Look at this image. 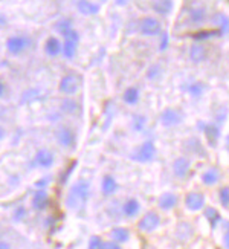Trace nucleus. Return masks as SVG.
<instances>
[{
	"label": "nucleus",
	"instance_id": "obj_1",
	"mask_svg": "<svg viewBox=\"0 0 229 249\" xmlns=\"http://www.w3.org/2000/svg\"><path fill=\"white\" fill-rule=\"evenodd\" d=\"M91 197V182L86 179H76L71 185L66 194V208L72 213H79L84 210Z\"/></svg>",
	"mask_w": 229,
	"mask_h": 249
},
{
	"label": "nucleus",
	"instance_id": "obj_2",
	"mask_svg": "<svg viewBox=\"0 0 229 249\" xmlns=\"http://www.w3.org/2000/svg\"><path fill=\"white\" fill-rule=\"evenodd\" d=\"M156 155H157V150H156V145L153 144V141H145L132 152L130 159L139 164H148V162L154 161Z\"/></svg>",
	"mask_w": 229,
	"mask_h": 249
},
{
	"label": "nucleus",
	"instance_id": "obj_3",
	"mask_svg": "<svg viewBox=\"0 0 229 249\" xmlns=\"http://www.w3.org/2000/svg\"><path fill=\"white\" fill-rule=\"evenodd\" d=\"M161 223H162L161 214H159L157 211L150 210V211H147V213L142 214V217L137 220L136 226H137V230L141 231V233L152 234V233H154L157 230L159 226H161Z\"/></svg>",
	"mask_w": 229,
	"mask_h": 249
},
{
	"label": "nucleus",
	"instance_id": "obj_4",
	"mask_svg": "<svg viewBox=\"0 0 229 249\" xmlns=\"http://www.w3.org/2000/svg\"><path fill=\"white\" fill-rule=\"evenodd\" d=\"M54 138H55V142L61 147V148H72L76 142V133L74 132L72 127H69L66 124H60L55 132H54Z\"/></svg>",
	"mask_w": 229,
	"mask_h": 249
},
{
	"label": "nucleus",
	"instance_id": "obj_5",
	"mask_svg": "<svg viewBox=\"0 0 229 249\" xmlns=\"http://www.w3.org/2000/svg\"><path fill=\"white\" fill-rule=\"evenodd\" d=\"M79 87H81V77L76 74H67L60 79V83H58L60 93H63L66 96L75 95L79 91Z\"/></svg>",
	"mask_w": 229,
	"mask_h": 249
},
{
	"label": "nucleus",
	"instance_id": "obj_6",
	"mask_svg": "<svg viewBox=\"0 0 229 249\" xmlns=\"http://www.w3.org/2000/svg\"><path fill=\"white\" fill-rule=\"evenodd\" d=\"M63 40V49H61V54L64 58L67 60H72L76 54V49H78V43H79V34L75 28H72L71 31H67L64 35H61Z\"/></svg>",
	"mask_w": 229,
	"mask_h": 249
},
{
	"label": "nucleus",
	"instance_id": "obj_7",
	"mask_svg": "<svg viewBox=\"0 0 229 249\" xmlns=\"http://www.w3.org/2000/svg\"><path fill=\"white\" fill-rule=\"evenodd\" d=\"M183 113L182 110H179V109H174V107H167L165 110H162L161 116H159V121L161 124L165 127V128H173V127H177L183 123Z\"/></svg>",
	"mask_w": 229,
	"mask_h": 249
},
{
	"label": "nucleus",
	"instance_id": "obj_8",
	"mask_svg": "<svg viewBox=\"0 0 229 249\" xmlns=\"http://www.w3.org/2000/svg\"><path fill=\"white\" fill-rule=\"evenodd\" d=\"M31 45V40L25 35H13L6 40V49L11 55H20L23 54Z\"/></svg>",
	"mask_w": 229,
	"mask_h": 249
},
{
	"label": "nucleus",
	"instance_id": "obj_9",
	"mask_svg": "<svg viewBox=\"0 0 229 249\" xmlns=\"http://www.w3.org/2000/svg\"><path fill=\"white\" fill-rule=\"evenodd\" d=\"M139 31L145 37H154L162 32V23L156 17H144L139 23Z\"/></svg>",
	"mask_w": 229,
	"mask_h": 249
},
{
	"label": "nucleus",
	"instance_id": "obj_10",
	"mask_svg": "<svg viewBox=\"0 0 229 249\" xmlns=\"http://www.w3.org/2000/svg\"><path fill=\"white\" fill-rule=\"evenodd\" d=\"M191 167H193V162L188 156L176 157L174 162H173V174H174V177L179 179V181H183V179H186L188 174H190Z\"/></svg>",
	"mask_w": 229,
	"mask_h": 249
},
{
	"label": "nucleus",
	"instance_id": "obj_11",
	"mask_svg": "<svg viewBox=\"0 0 229 249\" xmlns=\"http://www.w3.org/2000/svg\"><path fill=\"white\" fill-rule=\"evenodd\" d=\"M55 164V155L52 150L43 147V148H38L34 155V165L38 168H43V170H47V168L54 167Z\"/></svg>",
	"mask_w": 229,
	"mask_h": 249
},
{
	"label": "nucleus",
	"instance_id": "obj_12",
	"mask_svg": "<svg viewBox=\"0 0 229 249\" xmlns=\"http://www.w3.org/2000/svg\"><path fill=\"white\" fill-rule=\"evenodd\" d=\"M182 148L188 155H193L196 157H208V152L205 150L202 141L197 136H191L188 138L186 141H183Z\"/></svg>",
	"mask_w": 229,
	"mask_h": 249
},
{
	"label": "nucleus",
	"instance_id": "obj_13",
	"mask_svg": "<svg viewBox=\"0 0 229 249\" xmlns=\"http://www.w3.org/2000/svg\"><path fill=\"white\" fill-rule=\"evenodd\" d=\"M205 194L200 193V191H190L186 196H185V206L188 211L191 213H197L205 208Z\"/></svg>",
	"mask_w": 229,
	"mask_h": 249
},
{
	"label": "nucleus",
	"instance_id": "obj_14",
	"mask_svg": "<svg viewBox=\"0 0 229 249\" xmlns=\"http://www.w3.org/2000/svg\"><path fill=\"white\" fill-rule=\"evenodd\" d=\"M141 214V203L137 199L128 197L121 203V216L125 218H135Z\"/></svg>",
	"mask_w": 229,
	"mask_h": 249
},
{
	"label": "nucleus",
	"instance_id": "obj_15",
	"mask_svg": "<svg viewBox=\"0 0 229 249\" xmlns=\"http://www.w3.org/2000/svg\"><path fill=\"white\" fill-rule=\"evenodd\" d=\"M194 234H196V231H194V226L191 223H188V222H179L177 223L174 235L179 242L188 243L190 240H193Z\"/></svg>",
	"mask_w": 229,
	"mask_h": 249
},
{
	"label": "nucleus",
	"instance_id": "obj_16",
	"mask_svg": "<svg viewBox=\"0 0 229 249\" xmlns=\"http://www.w3.org/2000/svg\"><path fill=\"white\" fill-rule=\"evenodd\" d=\"M119 191V184L113 174H104L101 179V193L106 197H112Z\"/></svg>",
	"mask_w": 229,
	"mask_h": 249
},
{
	"label": "nucleus",
	"instance_id": "obj_17",
	"mask_svg": "<svg viewBox=\"0 0 229 249\" xmlns=\"http://www.w3.org/2000/svg\"><path fill=\"white\" fill-rule=\"evenodd\" d=\"M49 202H51V197H49L46 190H35L31 199V206L35 211H45L49 206Z\"/></svg>",
	"mask_w": 229,
	"mask_h": 249
},
{
	"label": "nucleus",
	"instance_id": "obj_18",
	"mask_svg": "<svg viewBox=\"0 0 229 249\" xmlns=\"http://www.w3.org/2000/svg\"><path fill=\"white\" fill-rule=\"evenodd\" d=\"M203 133L206 136V141H208V145L210 147H215L218 139H220V135H222V128L217 123H206L205 127H203Z\"/></svg>",
	"mask_w": 229,
	"mask_h": 249
},
{
	"label": "nucleus",
	"instance_id": "obj_19",
	"mask_svg": "<svg viewBox=\"0 0 229 249\" xmlns=\"http://www.w3.org/2000/svg\"><path fill=\"white\" fill-rule=\"evenodd\" d=\"M177 202H179L177 194H174L171 191H167V193H162L161 196H159L157 206H159V210H162V211H171L173 208H176Z\"/></svg>",
	"mask_w": 229,
	"mask_h": 249
},
{
	"label": "nucleus",
	"instance_id": "obj_20",
	"mask_svg": "<svg viewBox=\"0 0 229 249\" xmlns=\"http://www.w3.org/2000/svg\"><path fill=\"white\" fill-rule=\"evenodd\" d=\"M108 237H110L112 242H115L118 245H124L130 240L132 233L125 226H115L110 230V233H108Z\"/></svg>",
	"mask_w": 229,
	"mask_h": 249
},
{
	"label": "nucleus",
	"instance_id": "obj_21",
	"mask_svg": "<svg viewBox=\"0 0 229 249\" xmlns=\"http://www.w3.org/2000/svg\"><path fill=\"white\" fill-rule=\"evenodd\" d=\"M202 184L206 185V187H214L217 185L218 182H220V179H222V171L218 170L217 167H210V168H206V170L202 173Z\"/></svg>",
	"mask_w": 229,
	"mask_h": 249
},
{
	"label": "nucleus",
	"instance_id": "obj_22",
	"mask_svg": "<svg viewBox=\"0 0 229 249\" xmlns=\"http://www.w3.org/2000/svg\"><path fill=\"white\" fill-rule=\"evenodd\" d=\"M190 58L191 62L198 64V63H203L205 60L208 58V51L206 47L200 43H193L190 47Z\"/></svg>",
	"mask_w": 229,
	"mask_h": 249
},
{
	"label": "nucleus",
	"instance_id": "obj_23",
	"mask_svg": "<svg viewBox=\"0 0 229 249\" xmlns=\"http://www.w3.org/2000/svg\"><path fill=\"white\" fill-rule=\"evenodd\" d=\"M61 49H63V43L57 37H47V40L45 42V52L49 57L60 55L61 54Z\"/></svg>",
	"mask_w": 229,
	"mask_h": 249
},
{
	"label": "nucleus",
	"instance_id": "obj_24",
	"mask_svg": "<svg viewBox=\"0 0 229 249\" xmlns=\"http://www.w3.org/2000/svg\"><path fill=\"white\" fill-rule=\"evenodd\" d=\"M76 8H78V11L84 16H93V14L99 13V5L91 2V0H78Z\"/></svg>",
	"mask_w": 229,
	"mask_h": 249
},
{
	"label": "nucleus",
	"instance_id": "obj_25",
	"mask_svg": "<svg viewBox=\"0 0 229 249\" xmlns=\"http://www.w3.org/2000/svg\"><path fill=\"white\" fill-rule=\"evenodd\" d=\"M139 98H141V92H139V89L135 86L127 87L122 93V101L127 106H136L139 103Z\"/></svg>",
	"mask_w": 229,
	"mask_h": 249
},
{
	"label": "nucleus",
	"instance_id": "obj_26",
	"mask_svg": "<svg viewBox=\"0 0 229 249\" xmlns=\"http://www.w3.org/2000/svg\"><path fill=\"white\" fill-rule=\"evenodd\" d=\"M60 110H61L64 115H78L79 113V104L75 101V99H71V98H66V99H61V104H60Z\"/></svg>",
	"mask_w": 229,
	"mask_h": 249
},
{
	"label": "nucleus",
	"instance_id": "obj_27",
	"mask_svg": "<svg viewBox=\"0 0 229 249\" xmlns=\"http://www.w3.org/2000/svg\"><path fill=\"white\" fill-rule=\"evenodd\" d=\"M153 9L159 16H168L173 9V0H154Z\"/></svg>",
	"mask_w": 229,
	"mask_h": 249
},
{
	"label": "nucleus",
	"instance_id": "obj_28",
	"mask_svg": "<svg viewBox=\"0 0 229 249\" xmlns=\"http://www.w3.org/2000/svg\"><path fill=\"white\" fill-rule=\"evenodd\" d=\"M211 22L218 28V34H228L229 32V17L225 14H215L213 16Z\"/></svg>",
	"mask_w": 229,
	"mask_h": 249
},
{
	"label": "nucleus",
	"instance_id": "obj_29",
	"mask_svg": "<svg viewBox=\"0 0 229 249\" xmlns=\"http://www.w3.org/2000/svg\"><path fill=\"white\" fill-rule=\"evenodd\" d=\"M203 214H205V217H206V220L210 222V225H211L213 230H215V228L218 226V223L222 222L220 213H218V211L215 210V208H213V206H206V208H205V211H203Z\"/></svg>",
	"mask_w": 229,
	"mask_h": 249
},
{
	"label": "nucleus",
	"instance_id": "obj_30",
	"mask_svg": "<svg viewBox=\"0 0 229 249\" xmlns=\"http://www.w3.org/2000/svg\"><path fill=\"white\" fill-rule=\"evenodd\" d=\"M208 18V13L203 6H198V8H194L193 11L190 13V20L194 23V25H202L206 22Z\"/></svg>",
	"mask_w": 229,
	"mask_h": 249
},
{
	"label": "nucleus",
	"instance_id": "obj_31",
	"mask_svg": "<svg viewBox=\"0 0 229 249\" xmlns=\"http://www.w3.org/2000/svg\"><path fill=\"white\" fill-rule=\"evenodd\" d=\"M145 125H147V118L144 115H135L132 118V130L141 133L145 130Z\"/></svg>",
	"mask_w": 229,
	"mask_h": 249
},
{
	"label": "nucleus",
	"instance_id": "obj_32",
	"mask_svg": "<svg viewBox=\"0 0 229 249\" xmlns=\"http://www.w3.org/2000/svg\"><path fill=\"white\" fill-rule=\"evenodd\" d=\"M186 91L191 93V96H194V98H198V96H202V95L205 93V91H206V86H205L203 83H200V81H197V83H193V84L188 86Z\"/></svg>",
	"mask_w": 229,
	"mask_h": 249
},
{
	"label": "nucleus",
	"instance_id": "obj_33",
	"mask_svg": "<svg viewBox=\"0 0 229 249\" xmlns=\"http://www.w3.org/2000/svg\"><path fill=\"white\" fill-rule=\"evenodd\" d=\"M74 26H72V22L69 18H61V20H58V22L55 23V31L58 34H61L64 35L67 31H71Z\"/></svg>",
	"mask_w": 229,
	"mask_h": 249
},
{
	"label": "nucleus",
	"instance_id": "obj_34",
	"mask_svg": "<svg viewBox=\"0 0 229 249\" xmlns=\"http://www.w3.org/2000/svg\"><path fill=\"white\" fill-rule=\"evenodd\" d=\"M218 202L223 208H229V185H223L218 190Z\"/></svg>",
	"mask_w": 229,
	"mask_h": 249
},
{
	"label": "nucleus",
	"instance_id": "obj_35",
	"mask_svg": "<svg viewBox=\"0 0 229 249\" xmlns=\"http://www.w3.org/2000/svg\"><path fill=\"white\" fill-rule=\"evenodd\" d=\"M38 96H40V91H38V89H29V91H26L22 95V101L23 103H32V101H37Z\"/></svg>",
	"mask_w": 229,
	"mask_h": 249
},
{
	"label": "nucleus",
	"instance_id": "obj_36",
	"mask_svg": "<svg viewBox=\"0 0 229 249\" xmlns=\"http://www.w3.org/2000/svg\"><path fill=\"white\" fill-rule=\"evenodd\" d=\"M26 217H28V210L25 206H18L13 211V218L15 222H23Z\"/></svg>",
	"mask_w": 229,
	"mask_h": 249
},
{
	"label": "nucleus",
	"instance_id": "obj_37",
	"mask_svg": "<svg viewBox=\"0 0 229 249\" xmlns=\"http://www.w3.org/2000/svg\"><path fill=\"white\" fill-rule=\"evenodd\" d=\"M161 66L159 64H153L148 67V71H147V78L148 79H152V81H154V79H157L159 77H161Z\"/></svg>",
	"mask_w": 229,
	"mask_h": 249
},
{
	"label": "nucleus",
	"instance_id": "obj_38",
	"mask_svg": "<svg viewBox=\"0 0 229 249\" xmlns=\"http://www.w3.org/2000/svg\"><path fill=\"white\" fill-rule=\"evenodd\" d=\"M103 243H104V240L99 235H92L91 238H89L87 249H101Z\"/></svg>",
	"mask_w": 229,
	"mask_h": 249
},
{
	"label": "nucleus",
	"instance_id": "obj_39",
	"mask_svg": "<svg viewBox=\"0 0 229 249\" xmlns=\"http://www.w3.org/2000/svg\"><path fill=\"white\" fill-rule=\"evenodd\" d=\"M47 184H51V176H45L42 179H38V181L35 182V188L37 190H45V188L47 187Z\"/></svg>",
	"mask_w": 229,
	"mask_h": 249
},
{
	"label": "nucleus",
	"instance_id": "obj_40",
	"mask_svg": "<svg viewBox=\"0 0 229 249\" xmlns=\"http://www.w3.org/2000/svg\"><path fill=\"white\" fill-rule=\"evenodd\" d=\"M223 230H225V233H223V246H225V249H229V222H226L223 225Z\"/></svg>",
	"mask_w": 229,
	"mask_h": 249
},
{
	"label": "nucleus",
	"instance_id": "obj_41",
	"mask_svg": "<svg viewBox=\"0 0 229 249\" xmlns=\"http://www.w3.org/2000/svg\"><path fill=\"white\" fill-rule=\"evenodd\" d=\"M101 249H122V245H118V243H115L112 240H107V242L104 240Z\"/></svg>",
	"mask_w": 229,
	"mask_h": 249
},
{
	"label": "nucleus",
	"instance_id": "obj_42",
	"mask_svg": "<svg viewBox=\"0 0 229 249\" xmlns=\"http://www.w3.org/2000/svg\"><path fill=\"white\" fill-rule=\"evenodd\" d=\"M167 47H168V34L164 32L162 40H161V45H159V49H161V51H165Z\"/></svg>",
	"mask_w": 229,
	"mask_h": 249
},
{
	"label": "nucleus",
	"instance_id": "obj_43",
	"mask_svg": "<svg viewBox=\"0 0 229 249\" xmlns=\"http://www.w3.org/2000/svg\"><path fill=\"white\" fill-rule=\"evenodd\" d=\"M214 34H215V32H213V31H210V32H206V31H205V32H200V34H196L194 38H196V40H203V38L210 37V35H214Z\"/></svg>",
	"mask_w": 229,
	"mask_h": 249
},
{
	"label": "nucleus",
	"instance_id": "obj_44",
	"mask_svg": "<svg viewBox=\"0 0 229 249\" xmlns=\"http://www.w3.org/2000/svg\"><path fill=\"white\" fill-rule=\"evenodd\" d=\"M6 93V84L3 83V79H0V98H3Z\"/></svg>",
	"mask_w": 229,
	"mask_h": 249
},
{
	"label": "nucleus",
	"instance_id": "obj_45",
	"mask_svg": "<svg viewBox=\"0 0 229 249\" xmlns=\"http://www.w3.org/2000/svg\"><path fill=\"white\" fill-rule=\"evenodd\" d=\"M0 249H13V246L9 245L8 242H3V240H0Z\"/></svg>",
	"mask_w": 229,
	"mask_h": 249
},
{
	"label": "nucleus",
	"instance_id": "obj_46",
	"mask_svg": "<svg viewBox=\"0 0 229 249\" xmlns=\"http://www.w3.org/2000/svg\"><path fill=\"white\" fill-rule=\"evenodd\" d=\"M5 138H6V130L3 125H0V141H3Z\"/></svg>",
	"mask_w": 229,
	"mask_h": 249
},
{
	"label": "nucleus",
	"instance_id": "obj_47",
	"mask_svg": "<svg viewBox=\"0 0 229 249\" xmlns=\"http://www.w3.org/2000/svg\"><path fill=\"white\" fill-rule=\"evenodd\" d=\"M116 2V5H119V6H124V5H127L128 2H130V0H115Z\"/></svg>",
	"mask_w": 229,
	"mask_h": 249
},
{
	"label": "nucleus",
	"instance_id": "obj_48",
	"mask_svg": "<svg viewBox=\"0 0 229 249\" xmlns=\"http://www.w3.org/2000/svg\"><path fill=\"white\" fill-rule=\"evenodd\" d=\"M228 145H229V138H228Z\"/></svg>",
	"mask_w": 229,
	"mask_h": 249
},
{
	"label": "nucleus",
	"instance_id": "obj_49",
	"mask_svg": "<svg viewBox=\"0 0 229 249\" xmlns=\"http://www.w3.org/2000/svg\"><path fill=\"white\" fill-rule=\"evenodd\" d=\"M150 249H154V248H150Z\"/></svg>",
	"mask_w": 229,
	"mask_h": 249
}]
</instances>
